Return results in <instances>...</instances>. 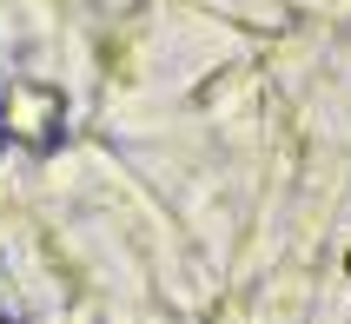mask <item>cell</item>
<instances>
[{
    "mask_svg": "<svg viewBox=\"0 0 351 324\" xmlns=\"http://www.w3.org/2000/svg\"><path fill=\"white\" fill-rule=\"evenodd\" d=\"M7 133H14V139H34V146H47V139L60 133V99L47 93V86H20V93L7 99Z\"/></svg>",
    "mask_w": 351,
    "mask_h": 324,
    "instance_id": "obj_1",
    "label": "cell"
}]
</instances>
